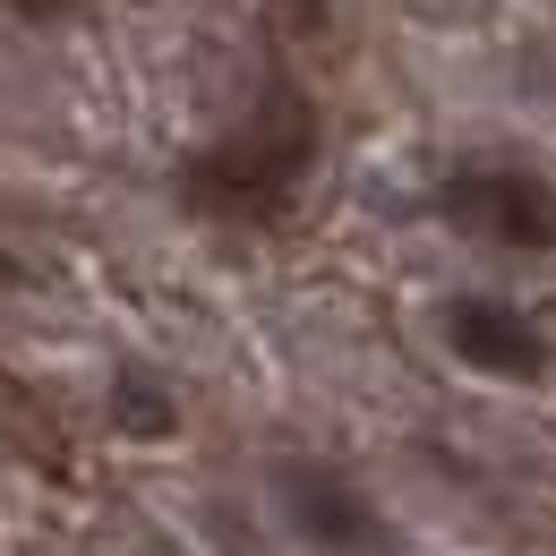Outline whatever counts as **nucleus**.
<instances>
[{"instance_id":"obj_4","label":"nucleus","mask_w":556,"mask_h":556,"mask_svg":"<svg viewBox=\"0 0 556 556\" xmlns=\"http://www.w3.org/2000/svg\"><path fill=\"white\" fill-rule=\"evenodd\" d=\"M437 334H445V351H454L471 377H496V386H548L556 377L548 326H540L531 308L496 300V291H454V300L437 308Z\"/></svg>"},{"instance_id":"obj_3","label":"nucleus","mask_w":556,"mask_h":556,"mask_svg":"<svg viewBox=\"0 0 556 556\" xmlns=\"http://www.w3.org/2000/svg\"><path fill=\"white\" fill-rule=\"evenodd\" d=\"M266 505L308 556H394L386 505L326 454H275L266 463Z\"/></svg>"},{"instance_id":"obj_1","label":"nucleus","mask_w":556,"mask_h":556,"mask_svg":"<svg viewBox=\"0 0 556 556\" xmlns=\"http://www.w3.org/2000/svg\"><path fill=\"white\" fill-rule=\"evenodd\" d=\"M317 154H326L317 94L275 61V70L257 77V94H249L214 138H198L180 154L172 198H180L189 223H206V231H275V223H291L308 172H317Z\"/></svg>"},{"instance_id":"obj_5","label":"nucleus","mask_w":556,"mask_h":556,"mask_svg":"<svg viewBox=\"0 0 556 556\" xmlns=\"http://www.w3.org/2000/svg\"><path fill=\"white\" fill-rule=\"evenodd\" d=\"M121 419H129V428H172V403H146L138 368H129V377H121Z\"/></svg>"},{"instance_id":"obj_2","label":"nucleus","mask_w":556,"mask_h":556,"mask_svg":"<svg viewBox=\"0 0 556 556\" xmlns=\"http://www.w3.org/2000/svg\"><path fill=\"white\" fill-rule=\"evenodd\" d=\"M428 206L488 257H556V180L531 163H454Z\"/></svg>"},{"instance_id":"obj_6","label":"nucleus","mask_w":556,"mask_h":556,"mask_svg":"<svg viewBox=\"0 0 556 556\" xmlns=\"http://www.w3.org/2000/svg\"><path fill=\"white\" fill-rule=\"evenodd\" d=\"M0 9H9L17 26H61V17H70V0H0Z\"/></svg>"}]
</instances>
